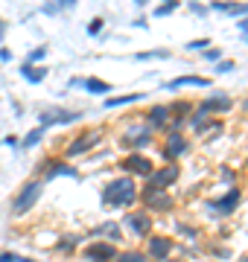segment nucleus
<instances>
[{"mask_svg":"<svg viewBox=\"0 0 248 262\" xmlns=\"http://www.w3.org/2000/svg\"><path fill=\"white\" fill-rule=\"evenodd\" d=\"M99 201H102V207H108V210H129V207H134V201H137V181L129 178V175L111 178L102 187V192H99Z\"/></svg>","mask_w":248,"mask_h":262,"instance_id":"f257e3e1","label":"nucleus"},{"mask_svg":"<svg viewBox=\"0 0 248 262\" xmlns=\"http://www.w3.org/2000/svg\"><path fill=\"white\" fill-rule=\"evenodd\" d=\"M44 187H47V184H44L41 178H35V175H32L29 181H24V184H20V189L15 192V198H12L9 213L15 215V219L27 215L29 210H32V207L41 201V195H44Z\"/></svg>","mask_w":248,"mask_h":262,"instance_id":"f03ea898","label":"nucleus"},{"mask_svg":"<svg viewBox=\"0 0 248 262\" xmlns=\"http://www.w3.org/2000/svg\"><path fill=\"white\" fill-rule=\"evenodd\" d=\"M137 198H140V207L152 215H167L175 207V198L170 195V189H158L152 184H143L137 189Z\"/></svg>","mask_w":248,"mask_h":262,"instance_id":"7ed1b4c3","label":"nucleus"},{"mask_svg":"<svg viewBox=\"0 0 248 262\" xmlns=\"http://www.w3.org/2000/svg\"><path fill=\"white\" fill-rule=\"evenodd\" d=\"M120 227H126L134 239H149L152 230H155V215L146 213L143 207H137V210H126L123 225H120Z\"/></svg>","mask_w":248,"mask_h":262,"instance_id":"20e7f679","label":"nucleus"},{"mask_svg":"<svg viewBox=\"0 0 248 262\" xmlns=\"http://www.w3.org/2000/svg\"><path fill=\"white\" fill-rule=\"evenodd\" d=\"M99 143H102V131H99V128L79 131L76 137L65 146V160L67 158H82V155H88V151H94Z\"/></svg>","mask_w":248,"mask_h":262,"instance_id":"39448f33","label":"nucleus"},{"mask_svg":"<svg viewBox=\"0 0 248 262\" xmlns=\"http://www.w3.org/2000/svg\"><path fill=\"white\" fill-rule=\"evenodd\" d=\"M190 151V140L184 137V131H163V149H161V163H178Z\"/></svg>","mask_w":248,"mask_h":262,"instance_id":"423d86ee","label":"nucleus"},{"mask_svg":"<svg viewBox=\"0 0 248 262\" xmlns=\"http://www.w3.org/2000/svg\"><path fill=\"white\" fill-rule=\"evenodd\" d=\"M239 201H242V189H239V187H228L219 198H208L204 207H208L213 215H222V219H225V215H234L239 210Z\"/></svg>","mask_w":248,"mask_h":262,"instance_id":"0eeeda50","label":"nucleus"},{"mask_svg":"<svg viewBox=\"0 0 248 262\" xmlns=\"http://www.w3.org/2000/svg\"><path fill=\"white\" fill-rule=\"evenodd\" d=\"M120 169H123L129 178H149L155 172V160L152 158H146L143 151H129L123 160H120Z\"/></svg>","mask_w":248,"mask_h":262,"instance_id":"6e6552de","label":"nucleus"},{"mask_svg":"<svg viewBox=\"0 0 248 262\" xmlns=\"http://www.w3.org/2000/svg\"><path fill=\"white\" fill-rule=\"evenodd\" d=\"M120 248L114 242H105V239H91V242L79 251V256L85 262H114Z\"/></svg>","mask_w":248,"mask_h":262,"instance_id":"1a4fd4ad","label":"nucleus"},{"mask_svg":"<svg viewBox=\"0 0 248 262\" xmlns=\"http://www.w3.org/2000/svg\"><path fill=\"white\" fill-rule=\"evenodd\" d=\"M146 256L149 262H167L175 253V239L172 236H163V233H152L146 239Z\"/></svg>","mask_w":248,"mask_h":262,"instance_id":"9d476101","label":"nucleus"},{"mask_svg":"<svg viewBox=\"0 0 248 262\" xmlns=\"http://www.w3.org/2000/svg\"><path fill=\"white\" fill-rule=\"evenodd\" d=\"M85 117L82 111H67V108H44L38 114V125L44 128H53V125H73Z\"/></svg>","mask_w":248,"mask_h":262,"instance_id":"9b49d317","label":"nucleus"},{"mask_svg":"<svg viewBox=\"0 0 248 262\" xmlns=\"http://www.w3.org/2000/svg\"><path fill=\"white\" fill-rule=\"evenodd\" d=\"M181 181V166L178 163H161V166H155V172L146 178V184H152L158 189H170L175 187Z\"/></svg>","mask_w":248,"mask_h":262,"instance_id":"f8f14e48","label":"nucleus"},{"mask_svg":"<svg viewBox=\"0 0 248 262\" xmlns=\"http://www.w3.org/2000/svg\"><path fill=\"white\" fill-rule=\"evenodd\" d=\"M155 137H152V131L146 128V125H132V128L123 134V140H120V146L129 151H143L146 146H152Z\"/></svg>","mask_w":248,"mask_h":262,"instance_id":"ddd939ff","label":"nucleus"},{"mask_svg":"<svg viewBox=\"0 0 248 262\" xmlns=\"http://www.w3.org/2000/svg\"><path fill=\"white\" fill-rule=\"evenodd\" d=\"M199 105L210 114V117H219V114H231V108H234V99H231L228 94H222V91H213V94H210L208 99H201Z\"/></svg>","mask_w":248,"mask_h":262,"instance_id":"4468645a","label":"nucleus"},{"mask_svg":"<svg viewBox=\"0 0 248 262\" xmlns=\"http://www.w3.org/2000/svg\"><path fill=\"white\" fill-rule=\"evenodd\" d=\"M143 125L152 134H158V131H167V125H170V111H167V105H152L149 111L143 114Z\"/></svg>","mask_w":248,"mask_h":262,"instance_id":"2eb2a0df","label":"nucleus"},{"mask_svg":"<svg viewBox=\"0 0 248 262\" xmlns=\"http://www.w3.org/2000/svg\"><path fill=\"white\" fill-rule=\"evenodd\" d=\"M210 9L213 12H225L231 18H248V3H239V0H210Z\"/></svg>","mask_w":248,"mask_h":262,"instance_id":"dca6fc26","label":"nucleus"},{"mask_svg":"<svg viewBox=\"0 0 248 262\" xmlns=\"http://www.w3.org/2000/svg\"><path fill=\"white\" fill-rule=\"evenodd\" d=\"M163 88L167 91H178V88H210V79L208 76H196V73H184V76H175Z\"/></svg>","mask_w":248,"mask_h":262,"instance_id":"f3484780","label":"nucleus"},{"mask_svg":"<svg viewBox=\"0 0 248 262\" xmlns=\"http://www.w3.org/2000/svg\"><path fill=\"white\" fill-rule=\"evenodd\" d=\"M91 239H105V242H120V239H123V227L117 225V222H105V225H99V227H94V230H91Z\"/></svg>","mask_w":248,"mask_h":262,"instance_id":"a211bd4d","label":"nucleus"},{"mask_svg":"<svg viewBox=\"0 0 248 262\" xmlns=\"http://www.w3.org/2000/svg\"><path fill=\"white\" fill-rule=\"evenodd\" d=\"M79 88H85L91 96H108L114 88H111V82H105V79H99V76H85L82 82H79Z\"/></svg>","mask_w":248,"mask_h":262,"instance_id":"6ab92c4d","label":"nucleus"},{"mask_svg":"<svg viewBox=\"0 0 248 262\" xmlns=\"http://www.w3.org/2000/svg\"><path fill=\"white\" fill-rule=\"evenodd\" d=\"M18 73H20V79H24V82L41 84L50 76V70H47V67H41V64H27V61H24V64L18 67Z\"/></svg>","mask_w":248,"mask_h":262,"instance_id":"aec40b11","label":"nucleus"},{"mask_svg":"<svg viewBox=\"0 0 248 262\" xmlns=\"http://www.w3.org/2000/svg\"><path fill=\"white\" fill-rule=\"evenodd\" d=\"M76 6H79V0H47V3L41 6V12L50 15V18H58V15H65V12H73Z\"/></svg>","mask_w":248,"mask_h":262,"instance_id":"412c9836","label":"nucleus"},{"mask_svg":"<svg viewBox=\"0 0 248 262\" xmlns=\"http://www.w3.org/2000/svg\"><path fill=\"white\" fill-rule=\"evenodd\" d=\"M79 242H82V239H79L76 233H61L53 251H56L58 256H73V253H76V248H79Z\"/></svg>","mask_w":248,"mask_h":262,"instance_id":"4be33fe9","label":"nucleus"},{"mask_svg":"<svg viewBox=\"0 0 248 262\" xmlns=\"http://www.w3.org/2000/svg\"><path fill=\"white\" fill-rule=\"evenodd\" d=\"M143 99L140 91H132V94H120V96H105V108H126V105H134Z\"/></svg>","mask_w":248,"mask_h":262,"instance_id":"5701e85b","label":"nucleus"},{"mask_svg":"<svg viewBox=\"0 0 248 262\" xmlns=\"http://www.w3.org/2000/svg\"><path fill=\"white\" fill-rule=\"evenodd\" d=\"M44 137H47V128H44V125H35V128H29L27 134H24V140H20L18 149H20V151L35 149V146H38V143L44 140Z\"/></svg>","mask_w":248,"mask_h":262,"instance_id":"b1692460","label":"nucleus"},{"mask_svg":"<svg viewBox=\"0 0 248 262\" xmlns=\"http://www.w3.org/2000/svg\"><path fill=\"white\" fill-rule=\"evenodd\" d=\"M196 108V105L190 102V99H172V102H167V111H170V120L172 117H190V111Z\"/></svg>","mask_w":248,"mask_h":262,"instance_id":"393cba45","label":"nucleus"},{"mask_svg":"<svg viewBox=\"0 0 248 262\" xmlns=\"http://www.w3.org/2000/svg\"><path fill=\"white\" fill-rule=\"evenodd\" d=\"M222 128H225V125H222V120H210V122H204L196 134H199V137H204V140H216V134H222Z\"/></svg>","mask_w":248,"mask_h":262,"instance_id":"a878e982","label":"nucleus"},{"mask_svg":"<svg viewBox=\"0 0 248 262\" xmlns=\"http://www.w3.org/2000/svg\"><path fill=\"white\" fill-rule=\"evenodd\" d=\"M114 262H149V256L143 251H137V248H126V251L117 253Z\"/></svg>","mask_w":248,"mask_h":262,"instance_id":"bb28decb","label":"nucleus"},{"mask_svg":"<svg viewBox=\"0 0 248 262\" xmlns=\"http://www.w3.org/2000/svg\"><path fill=\"white\" fill-rule=\"evenodd\" d=\"M178 6H181V0H161V3L152 9V15L155 18H167V15H172V12H178Z\"/></svg>","mask_w":248,"mask_h":262,"instance_id":"cd10ccee","label":"nucleus"},{"mask_svg":"<svg viewBox=\"0 0 248 262\" xmlns=\"http://www.w3.org/2000/svg\"><path fill=\"white\" fill-rule=\"evenodd\" d=\"M172 56V50L167 47H158V50H143V53H137V61H155V58H170Z\"/></svg>","mask_w":248,"mask_h":262,"instance_id":"c85d7f7f","label":"nucleus"},{"mask_svg":"<svg viewBox=\"0 0 248 262\" xmlns=\"http://www.w3.org/2000/svg\"><path fill=\"white\" fill-rule=\"evenodd\" d=\"M47 53H50L47 44H38V47H32V50L27 53V64H41V61L47 58Z\"/></svg>","mask_w":248,"mask_h":262,"instance_id":"c756f323","label":"nucleus"},{"mask_svg":"<svg viewBox=\"0 0 248 262\" xmlns=\"http://www.w3.org/2000/svg\"><path fill=\"white\" fill-rule=\"evenodd\" d=\"M175 233L181 236V239H187V242H196V239H199V227H193V225H184V222H178V225H175Z\"/></svg>","mask_w":248,"mask_h":262,"instance_id":"7c9ffc66","label":"nucleus"},{"mask_svg":"<svg viewBox=\"0 0 248 262\" xmlns=\"http://www.w3.org/2000/svg\"><path fill=\"white\" fill-rule=\"evenodd\" d=\"M208 47H213V41H210V38H193V41H187V44H184V50H187V53H204Z\"/></svg>","mask_w":248,"mask_h":262,"instance_id":"2f4dec72","label":"nucleus"},{"mask_svg":"<svg viewBox=\"0 0 248 262\" xmlns=\"http://www.w3.org/2000/svg\"><path fill=\"white\" fill-rule=\"evenodd\" d=\"M219 178H222L225 187H237V172H234L228 163H222V166H219Z\"/></svg>","mask_w":248,"mask_h":262,"instance_id":"473e14b6","label":"nucleus"},{"mask_svg":"<svg viewBox=\"0 0 248 262\" xmlns=\"http://www.w3.org/2000/svg\"><path fill=\"white\" fill-rule=\"evenodd\" d=\"M234 67H237V61H234V58H222V61H216V64H213V73L216 76H225V73H231V70H234Z\"/></svg>","mask_w":248,"mask_h":262,"instance_id":"72a5a7b5","label":"nucleus"},{"mask_svg":"<svg viewBox=\"0 0 248 262\" xmlns=\"http://www.w3.org/2000/svg\"><path fill=\"white\" fill-rule=\"evenodd\" d=\"M201 56H204V61L216 64V61H222V50H219V47H208L204 53H201Z\"/></svg>","mask_w":248,"mask_h":262,"instance_id":"f704fd0d","label":"nucleus"},{"mask_svg":"<svg viewBox=\"0 0 248 262\" xmlns=\"http://www.w3.org/2000/svg\"><path fill=\"white\" fill-rule=\"evenodd\" d=\"M102 27H105V18H94L85 27V32H88V35H99V32H102Z\"/></svg>","mask_w":248,"mask_h":262,"instance_id":"c9c22d12","label":"nucleus"},{"mask_svg":"<svg viewBox=\"0 0 248 262\" xmlns=\"http://www.w3.org/2000/svg\"><path fill=\"white\" fill-rule=\"evenodd\" d=\"M213 256H219V259H231V248H225V245H216V248H213Z\"/></svg>","mask_w":248,"mask_h":262,"instance_id":"e433bc0d","label":"nucleus"},{"mask_svg":"<svg viewBox=\"0 0 248 262\" xmlns=\"http://www.w3.org/2000/svg\"><path fill=\"white\" fill-rule=\"evenodd\" d=\"M190 12L193 15H208L210 6H204V3H190Z\"/></svg>","mask_w":248,"mask_h":262,"instance_id":"4c0bfd02","label":"nucleus"},{"mask_svg":"<svg viewBox=\"0 0 248 262\" xmlns=\"http://www.w3.org/2000/svg\"><path fill=\"white\" fill-rule=\"evenodd\" d=\"M18 259V253H12V251H0V262H15Z\"/></svg>","mask_w":248,"mask_h":262,"instance_id":"58836bf2","label":"nucleus"},{"mask_svg":"<svg viewBox=\"0 0 248 262\" xmlns=\"http://www.w3.org/2000/svg\"><path fill=\"white\" fill-rule=\"evenodd\" d=\"M237 29H239V32H242V35L248 38V18H239V20H237Z\"/></svg>","mask_w":248,"mask_h":262,"instance_id":"ea45409f","label":"nucleus"},{"mask_svg":"<svg viewBox=\"0 0 248 262\" xmlns=\"http://www.w3.org/2000/svg\"><path fill=\"white\" fill-rule=\"evenodd\" d=\"M0 61H12V50L9 47H0Z\"/></svg>","mask_w":248,"mask_h":262,"instance_id":"a19ab883","label":"nucleus"},{"mask_svg":"<svg viewBox=\"0 0 248 262\" xmlns=\"http://www.w3.org/2000/svg\"><path fill=\"white\" fill-rule=\"evenodd\" d=\"M0 143H9L12 149H18V146H20V140H18V137H15V134H9V137H6V140H0Z\"/></svg>","mask_w":248,"mask_h":262,"instance_id":"79ce46f5","label":"nucleus"},{"mask_svg":"<svg viewBox=\"0 0 248 262\" xmlns=\"http://www.w3.org/2000/svg\"><path fill=\"white\" fill-rule=\"evenodd\" d=\"M132 27H140V29H149V20H146V18H137V20H132Z\"/></svg>","mask_w":248,"mask_h":262,"instance_id":"37998d69","label":"nucleus"},{"mask_svg":"<svg viewBox=\"0 0 248 262\" xmlns=\"http://www.w3.org/2000/svg\"><path fill=\"white\" fill-rule=\"evenodd\" d=\"M6 29H9V27H6V20L0 18V44H3V41H6Z\"/></svg>","mask_w":248,"mask_h":262,"instance_id":"c03bdc74","label":"nucleus"},{"mask_svg":"<svg viewBox=\"0 0 248 262\" xmlns=\"http://www.w3.org/2000/svg\"><path fill=\"white\" fill-rule=\"evenodd\" d=\"M15 262H38V259H29V256H20V253H18V259H15Z\"/></svg>","mask_w":248,"mask_h":262,"instance_id":"a18cd8bd","label":"nucleus"},{"mask_svg":"<svg viewBox=\"0 0 248 262\" xmlns=\"http://www.w3.org/2000/svg\"><path fill=\"white\" fill-rule=\"evenodd\" d=\"M242 114H245V117H248V96H245V99H242Z\"/></svg>","mask_w":248,"mask_h":262,"instance_id":"49530a36","label":"nucleus"},{"mask_svg":"<svg viewBox=\"0 0 248 262\" xmlns=\"http://www.w3.org/2000/svg\"><path fill=\"white\" fill-rule=\"evenodd\" d=\"M134 6H146V3H149V0H132Z\"/></svg>","mask_w":248,"mask_h":262,"instance_id":"de8ad7c7","label":"nucleus"},{"mask_svg":"<svg viewBox=\"0 0 248 262\" xmlns=\"http://www.w3.org/2000/svg\"><path fill=\"white\" fill-rule=\"evenodd\" d=\"M234 262H248V253H242V256H237Z\"/></svg>","mask_w":248,"mask_h":262,"instance_id":"09e8293b","label":"nucleus"},{"mask_svg":"<svg viewBox=\"0 0 248 262\" xmlns=\"http://www.w3.org/2000/svg\"><path fill=\"white\" fill-rule=\"evenodd\" d=\"M167 262H184V259H172V256H170V259H167Z\"/></svg>","mask_w":248,"mask_h":262,"instance_id":"8fccbe9b","label":"nucleus"},{"mask_svg":"<svg viewBox=\"0 0 248 262\" xmlns=\"http://www.w3.org/2000/svg\"><path fill=\"white\" fill-rule=\"evenodd\" d=\"M187 3H199V0H187Z\"/></svg>","mask_w":248,"mask_h":262,"instance_id":"3c124183","label":"nucleus"},{"mask_svg":"<svg viewBox=\"0 0 248 262\" xmlns=\"http://www.w3.org/2000/svg\"><path fill=\"white\" fill-rule=\"evenodd\" d=\"M245 166H248V158H245Z\"/></svg>","mask_w":248,"mask_h":262,"instance_id":"603ef678","label":"nucleus"},{"mask_svg":"<svg viewBox=\"0 0 248 262\" xmlns=\"http://www.w3.org/2000/svg\"><path fill=\"white\" fill-rule=\"evenodd\" d=\"M245 44H248V38H245Z\"/></svg>","mask_w":248,"mask_h":262,"instance_id":"864d4df0","label":"nucleus"}]
</instances>
